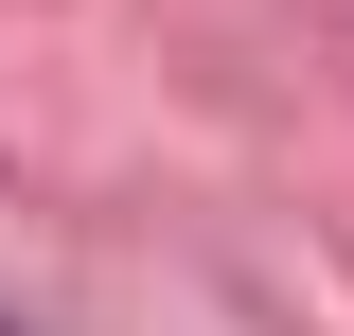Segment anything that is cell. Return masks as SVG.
Segmentation results:
<instances>
[{"mask_svg": "<svg viewBox=\"0 0 354 336\" xmlns=\"http://www.w3.org/2000/svg\"><path fill=\"white\" fill-rule=\"evenodd\" d=\"M0 336H18V319H0Z\"/></svg>", "mask_w": 354, "mask_h": 336, "instance_id": "cell-1", "label": "cell"}]
</instances>
